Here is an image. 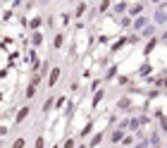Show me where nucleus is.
Wrapping results in <instances>:
<instances>
[{"instance_id": "obj_2", "label": "nucleus", "mask_w": 167, "mask_h": 148, "mask_svg": "<svg viewBox=\"0 0 167 148\" xmlns=\"http://www.w3.org/2000/svg\"><path fill=\"white\" fill-rule=\"evenodd\" d=\"M27 115H29V108H22V110H19V115H17V122H22Z\"/></svg>"}, {"instance_id": "obj_3", "label": "nucleus", "mask_w": 167, "mask_h": 148, "mask_svg": "<svg viewBox=\"0 0 167 148\" xmlns=\"http://www.w3.org/2000/svg\"><path fill=\"white\" fill-rule=\"evenodd\" d=\"M22 146H24V141H22V139H17V141H15V146H12V148H22Z\"/></svg>"}, {"instance_id": "obj_1", "label": "nucleus", "mask_w": 167, "mask_h": 148, "mask_svg": "<svg viewBox=\"0 0 167 148\" xmlns=\"http://www.w3.org/2000/svg\"><path fill=\"white\" fill-rule=\"evenodd\" d=\"M57 79H60V69H53V72H50V86H55V81H57Z\"/></svg>"}, {"instance_id": "obj_4", "label": "nucleus", "mask_w": 167, "mask_h": 148, "mask_svg": "<svg viewBox=\"0 0 167 148\" xmlns=\"http://www.w3.org/2000/svg\"><path fill=\"white\" fill-rule=\"evenodd\" d=\"M36 148H43V139H38V141H36Z\"/></svg>"}]
</instances>
